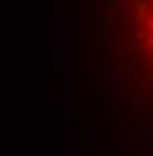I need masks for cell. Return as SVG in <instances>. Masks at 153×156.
I'll use <instances>...</instances> for the list:
<instances>
[{"mask_svg":"<svg viewBox=\"0 0 153 156\" xmlns=\"http://www.w3.org/2000/svg\"><path fill=\"white\" fill-rule=\"evenodd\" d=\"M90 40L107 106L153 150V0H90Z\"/></svg>","mask_w":153,"mask_h":156,"instance_id":"1","label":"cell"}]
</instances>
